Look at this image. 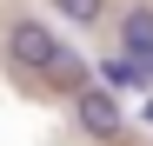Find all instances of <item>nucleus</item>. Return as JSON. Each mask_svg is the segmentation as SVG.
<instances>
[{
    "label": "nucleus",
    "instance_id": "nucleus-1",
    "mask_svg": "<svg viewBox=\"0 0 153 146\" xmlns=\"http://www.w3.org/2000/svg\"><path fill=\"white\" fill-rule=\"evenodd\" d=\"M7 60L27 66V73H47L60 60V33L47 27V20H13V27H7Z\"/></svg>",
    "mask_w": 153,
    "mask_h": 146
},
{
    "label": "nucleus",
    "instance_id": "nucleus-2",
    "mask_svg": "<svg viewBox=\"0 0 153 146\" xmlns=\"http://www.w3.org/2000/svg\"><path fill=\"white\" fill-rule=\"evenodd\" d=\"M120 86H87L80 100H73V113H80V133H93V139H113L120 133V100H113Z\"/></svg>",
    "mask_w": 153,
    "mask_h": 146
},
{
    "label": "nucleus",
    "instance_id": "nucleus-3",
    "mask_svg": "<svg viewBox=\"0 0 153 146\" xmlns=\"http://www.w3.org/2000/svg\"><path fill=\"white\" fill-rule=\"evenodd\" d=\"M120 46L140 53V60H153V7H126L120 13Z\"/></svg>",
    "mask_w": 153,
    "mask_h": 146
},
{
    "label": "nucleus",
    "instance_id": "nucleus-4",
    "mask_svg": "<svg viewBox=\"0 0 153 146\" xmlns=\"http://www.w3.org/2000/svg\"><path fill=\"white\" fill-rule=\"evenodd\" d=\"M47 73H53V86H67V93H87V60H80V53H67V46H60V60L47 66Z\"/></svg>",
    "mask_w": 153,
    "mask_h": 146
},
{
    "label": "nucleus",
    "instance_id": "nucleus-5",
    "mask_svg": "<svg viewBox=\"0 0 153 146\" xmlns=\"http://www.w3.org/2000/svg\"><path fill=\"white\" fill-rule=\"evenodd\" d=\"M53 7H60V20H73V27H93L107 0H53Z\"/></svg>",
    "mask_w": 153,
    "mask_h": 146
}]
</instances>
